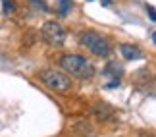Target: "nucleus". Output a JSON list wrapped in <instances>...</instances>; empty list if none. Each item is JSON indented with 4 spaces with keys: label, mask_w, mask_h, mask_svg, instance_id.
Masks as SVG:
<instances>
[{
    "label": "nucleus",
    "mask_w": 156,
    "mask_h": 137,
    "mask_svg": "<svg viewBox=\"0 0 156 137\" xmlns=\"http://www.w3.org/2000/svg\"><path fill=\"white\" fill-rule=\"evenodd\" d=\"M60 66H62L64 71H68L71 77H75V79H93L94 74H97V70H94L93 62L89 60V58L81 56V54H64L60 58Z\"/></svg>",
    "instance_id": "nucleus-1"
},
{
    "label": "nucleus",
    "mask_w": 156,
    "mask_h": 137,
    "mask_svg": "<svg viewBox=\"0 0 156 137\" xmlns=\"http://www.w3.org/2000/svg\"><path fill=\"white\" fill-rule=\"evenodd\" d=\"M79 45L98 58H108L112 54L110 43L106 41V37H102L97 31H81L79 33Z\"/></svg>",
    "instance_id": "nucleus-2"
},
{
    "label": "nucleus",
    "mask_w": 156,
    "mask_h": 137,
    "mask_svg": "<svg viewBox=\"0 0 156 137\" xmlns=\"http://www.w3.org/2000/svg\"><path fill=\"white\" fill-rule=\"evenodd\" d=\"M39 79L44 83L46 87L54 93H60V95H68L71 93L73 89V83H71V77H68L62 71H56V70H43L39 74Z\"/></svg>",
    "instance_id": "nucleus-3"
},
{
    "label": "nucleus",
    "mask_w": 156,
    "mask_h": 137,
    "mask_svg": "<svg viewBox=\"0 0 156 137\" xmlns=\"http://www.w3.org/2000/svg\"><path fill=\"white\" fill-rule=\"evenodd\" d=\"M41 35H43L44 43L54 49H62L66 45V29L58 21H46L41 29Z\"/></svg>",
    "instance_id": "nucleus-4"
},
{
    "label": "nucleus",
    "mask_w": 156,
    "mask_h": 137,
    "mask_svg": "<svg viewBox=\"0 0 156 137\" xmlns=\"http://www.w3.org/2000/svg\"><path fill=\"white\" fill-rule=\"evenodd\" d=\"M93 116L97 118L98 122H102V124H110V122L118 120L116 108H114L110 103H106V100H100V103H97L93 106Z\"/></svg>",
    "instance_id": "nucleus-5"
},
{
    "label": "nucleus",
    "mask_w": 156,
    "mask_h": 137,
    "mask_svg": "<svg viewBox=\"0 0 156 137\" xmlns=\"http://www.w3.org/2000/svg\"><path fill=\"white\" fill-rule=\"evenodd\" d=\"M119 52H122V56L125 60H141L143 58V50L137 45H131V43H122L119 45Z\"/></svg>",
    "instance_id": "nucleus-6"
},
{
    "label": "nucleus",
    "mask_w": 156,
    "mask_h": 137,
    "mask_svg": "<svg viewBox=\"0 0 156 137\" xmlns=\"http://www.w3.org/2000/svg\"><path fill=\"white\" fill-rule=\"evenodd\" d=\"M102 74L106 77H112V79H119V77L123 75V68H122V64H118V62H108L102 70Z\"/></svg>",
    "instance_id": "nucleus-7"
},
{
    "label": "nucleus",
    "mask_w": 156,
    "mask_h": 137,
    "mask_svg": "<svg viewBox=\"0 0 156 137\" xmlns=\"http://www.w3.org/2000/svg\"><path fill=\"white\" fill-rule=\"evenodd\" d=\"M0 4H2V14H4V16L16 14V10H17L16 0H0Z\"/></svg>",
    "instance_id": "nucleus-8"
},
{
    "label": "nucleus",
    "mask_w": 156,
    "mask_h": 137,
    "mask_svg": "<svg viewBox=\"0 0 156 137\" xmlns=\"http://www.w3.org/2000/svg\"><path fill=\"white\" fill-rule=\"evenodd\" d=\"M141 91H145L147 95H152V97H156V77H154V79H147V81L141 85Z\"/></svg>",
    "instance_id": "nucleus-9"
},
{
    "label": "nucleus",
    "mask_w": 156,
    "mask_h": 137,
    "mask_svg": "<svg viewBox=\"0 0 156 137\" xmlns=\"http://www.w3.org/2000/svg\"><path fill=\"white\" fill-rule=\"evenodd\" d=\"M58 4H60V12H58L60 16H68L73 10V0H58Z\"/></svg>",
    "instance_id": "nucleus-10"
},
{
    "label": "nucleus",
    "mask_w": 156,
    "mask_h": 137,
    "mask_svg": "<svg viewBox=\"0 0 156 137\" xmlns=\"http://www.w3.org/2000/svg\"><path fill=\"white\" fill-rule=\"evenodd\" d=\"M147 14L151 16V20H154V21H156V12H154V8H151V6H147Z\"/></svg>",
    "instance_id": "nucleus-11"
},
{
    "label": "nucleus",
    "mask_w": 156,
    "mask_h": 137,
    "mask_svg": "<svg viewBox=\"0 0 156 137\" xmlns=\"http://www.w3.org/2000/svg\"><path fill=\"white\" fill-rule=\"evenodd\" d=\"M31 2H33L35 6H41L43 10H48V8H46V4H44V0H31Z\"/></svg>",
    "instance_id": "nucleus-12"
},
{
    "label": "nucleus",
    "mask_w": 156,
    "mask_h": 137,
    "mask_svg": "<svg viewBox=\"0 0 156 137\" xmlns=\"http://www.w3.org/2000/svg\"><path fill=\"white\" fill-rule=\"evenodd\" d=\"M139 137H156V133H152V132H141Z\"/></svg>",
    "instance_id": "nucleus-13"
},
{
    "label": "nucleus",
    "mask_w": 156,
    "mask_h": 137,
    "mask_svg": "<svg viewBox=\"0 0 156 137\" xmlns=\"http://www.w3.org/2000/svg\"><path fill=\"white\" fill-rule=\"evenodd\" d=\"M83 137H97V135H93V133H87V135H83Z\"/></svg>",
    "instance_id": "nucleus-14"
},
{
    "label": "nucleus",
    "mask_w": 156,
    "mask_h": 137,
    "mask_svg": "<svg viewBox=\"0 0 156 137\" xmlns=\"http://www.w3.org/2000/svg\"><path fill=\"white\" fill-rule=\"evenodd\" d=\"M152 41H154V43H156V31L152 33Z\"/></svg>",
    "instance_id": "nucleus-15"
},
{
    "label": "nucleus",
    "mask_w": 156,
    "mask_h": 137,
    "mask_svg": "<svg viewBox=\"0 0 156 137\" xmlns=\"http://www.w3.org/2000/svg\"><path fill=\"white\" fill-rule=\"evenodd\" d=\"M89 2H93V0H89Z\"/></svg>",
    "instance_id": "nucleus-16"
}]
</instances>
